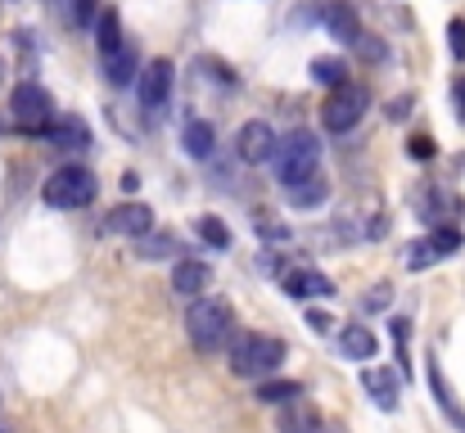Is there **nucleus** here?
<instances>
[{"mask_svg":"<svg viewBox=\"0 0 465 433\" xmlns=\"http://www.w3.org/2000/svg\"><path fill=\"white\" fill-rule=\"evenodd\" d=\"M136 68H141V59H136V50H131V45H122L118 54L104 59V72H109L113 86H126L131 78H136Z\"/></svg>","mask_w":465,"mask_h":433,"instance_id":"obj_22","label":"nucleus"},{"mask_svg":"<svg viewBox=\"0 0 465 433\" xmlns=\"http://www.w3.org/2000/svg\"><path fill=\"white\" fill-rule=\"evenodd\" d=\"M325 32L335 37L339 45H362V19L348 0H335V5L325 10Z\"/></svg>","mask_w":465,"mask_h":433,"instance_id":"obj_14","label":"nucleus"},{"mask_svg":"<svg viewBox=\"0 0 465 433\" xmlns=\"http://www.w3.org/2000/svg\"><path fill=\"white\" fill-rule=\"evenodd\" d=\"M95 45H100L104 59L126 45V41H122V19H118V10H100V19H95Z\"/></svg>","mask_w":465,"mask_h":433,"instance_id":"obj_20","label":"nucleus"},{"mask_svg":"<svg viewBox=\"0 0 465 433\" xmlns=\"http://www.w3.org/2000/svg\"><path fill=\"white\" fill-rule=\"evenodd\" d=\"M257 271H262V275H281V257H276V253H262V257H257Z\"/></svg>","mask_w":465,"mask_h":433,"instance_id":"obj_34","label":"nucleus"},{"mask_svg":"<svg viewBox=\"0 0 465 433\" xmlns=\"http://www.w3.org/2000/svg\"><path fill=\"white\" fill-rule=\"evenodd\" d=\"M276 429H281V433H321V411H316V406H312L307 397L281 402Z\"/></svg>","mask_w":465,"mask_h":433,"instance_id":"obj_15","label":"nucleus"},{"mask_svg":"<svg viewBox=\"0 0 465 433\" xmlns=\"http://www.w3.org/2000/svg\"><path fill=\"white\" fill-rule=\"evenodd\" d=\"M307 325H312L316 334H330V330H335V321H330L325 312H307Z\"/></svg>","mask_w":465,"mask_h":433,"instance_id":"obj_33","label":"nucleus"},{"mask_svg":"<svg viewBox=\"0 0 465 433\" xmlns=\"http://www.w3.org/2000/svg\"><path fill=\"white\" fill-rule=\"evenodd\" d=\"M366 109H371V91L366 86H335L330 91V100L321 104V122H325V131H353L362 118H366Z\"/></svg>","mask_w":465,"mask_h":433,"instance_id":"obj_5","label":"nucleus"},{"mask_svg":"<svg viewBox=\"0 0 465 433\" xmlns=\"http://www.w3.org/2000/svg\"><path fill=\"white\" fill-rule=\"evenodd\" d=\"M172 78H176V68L172 59H154L141 68V109L145 113H163L167 100H172Z\"/></svg>","mask_w":465,"mask_h":433,"instance_id":"obj_9","label":"nucleus"},{"mask_svg":"<svg viewBox=\"0 0 465 433\" xmlns=\"http://www.w3.org/2000/svg\"><path fill=\"white\" fill-rule=\"evenodd\" d=\"M276 150H281V140H276L272 122H262V118L244 122L240 135H235V154H240V163H249V167H257V163H276Z\"/></svg>","mask_w":465,"mask_h":433,"instance_id":"obj_7","label":"nucleus"},{"mask_svg":"<svg viewBox=\"0 0 465 433\" xmlns=\"http://www.w3.org/2000/svg\"><path fill=\"white\" fill-rule=\"evenodd\" d=\"M0 433H5V429H0Z\"/></svg>","mask_w":465,"mask_h":433,"instance_id":"obj_37","label":"nucleus"},{"mask_svg":"<svg viewBox=\"0 0 465 433\" xmlns=\"http://www.w3.org/2000/svg\"><path fill=\"white\" fill-rule=\"evenodd\" d=\"M253 397L257 402H294V397H303V388H298V380H257Z\"/></svg>","mask_w":465,"mask_h":433,"instance_id":"obj_24","label":"nucleus"},{"mask_svg":"<svg viewBox=\"0 0 465 433\" xmlns=\"http://www.w3.org/2000/svg\"><path fill=\"white\" fill-rule=\"evenodd\" d=\"M41 140L54 144V150H86V144H91V127L82 118H73V113H63V118H54L41 131Z\"/></svg>","mask_w":465,"mask_h":433,"instance_id":"obj_12","label":"nucleus"},{"mask_svg":"<svg viewBox=\"0 0 465 433\" xmlns=\"http://www.w3.org/2000/svg\"><path fill=\"white\" fill-rule=\"evenodd\" d=\"M452 100H456V118L465 122V78H456V82H452Z\"/></svg>","mask_w":465,"mask_h":433,"instance_id":"obj_35","label":"nucleus"},{"mask_svg":"<svg viewBox=\"0 0 465 433\" xmlns=\"http://www.w3.org/2000/svg\"><path fill=\"white\" fill-rule=\"evenodd\" d=\"M285 361V343L272 334H240L231 343V371L240 380H272Z\"/></svg>","mask_w":465,"mask_h":433,"instance_id":"obj_2","label":"nucleus"},{"mask_svg":"<svg viewBox=\"0 0 465 433\" xmlns=\"http://www.w3.org/2000/svg\"><path fill=\"white\" fill-rule=\"evenodd\" d=\"M194 231H199V240L213 244V249H231V231H226V222H217V216H199Z\"/></svg>","mask_w":465,"mask_h":433,"instance_id":"obj_27","label":"nucleus"},{"mask_svg":"<svg viewBox=\"0 0 465 433\" xmlns=\"http://www.w3.org/2000/svg\"><path fill=\"white\" fill-rule=\"evenodd\" d=\"M339 352H344L348 361H375L379 339L371 334V325H344V330H339Z\"/></svg>","mask_w":465,"mask_h":433,"instance_id":"obj_17","label":"nucleus"},{"mask_svg":"<svg viewBox=\"0 0 465 433\" xmlns=\"http://www.w3.org/2000/svg\"><path fill=\"white\" fill-rule=\"evenodd\" d=\"M407 150H412V159L429 163V159H434V140H429V135H412V144H407Z\"/></svg>","mask_w":465,"mask_h":433,"instance_id":"obj_31","label":"nucleus"},{"mask_svg":"<svg viewBox=\"0 0 465 433\" xmlns=\"http://www.w3.org/2000/svg\"><path fill=\"white\" fill-rule=\"evenodd\" d=\"M172 253H181V240L176 235H141V244H136V257H145V262H163V257H172Z\"/></svg>","mask_w":465,"mask_h":433,"instance_id":"obj_23","label":"nucleus"},{"mask_svg":"<svg viewBox=\"0 0 465 433\" xmlns=\"http://www.w3.org/2000/svg\"><path fill=\"white\" fill-rule=\"evenodd\" d=\"M321 433H325V429H321Z\"/></svg>","mask_w":465,"mask_h":433,"instance_id":"obj_38","label":"nucleus"},{"mask_svg":"<svg viewBox=\"0 0 465 433\" xmlns=\"http://www.w3.org/2000/svg\"><path fill=\"white\" fill-rule=\"evenodd\" d=\"M393 343H397V361H403V371H407V343H412V321H403V316H397L393 325Z\"/></svg>","mask_w":465,"mask_h":433,"instance_id":"obj_29","label":"nucleus"},{"mask_svg":"<svg viewBox=\"0 0 465 433\" xmlns=\"http://www.w3.org/2000/svg\"><path fill=\"white\" fill-rule=\"evenodd\" d=\"M447 45H452L456 59H465V19H452L447 23Z\"/></svg>","mask_w":465,"mask_h":433,"instance_id":"obj_30","label":"nucleus"},{"mask_svg":"<svg viewBox=\"0 0 465 433\" xmlns=\"http://www.w3.org/2000/svg\"><path fill=\"white\" fill-rule=\"evenodd\" d=\"M41 199L50 208H86L95 199V172H86L82 163H69V167H54L41 185Z\"/></svg>","mask_w":465,"mask_h":433,"instance_id":"obj_3","label":"nucleus"},{"mask_svg":"<svg viewBox=\"0 0 465 433\" xmlns=\"http://www.w3.org/2000/svg\"><path fill=\"white\" fill-rule=\"evenodd\" d=\"M109 231L113 235H131V240H141L154 231V208L150 203H118L109 212Z\"/></svg>","mask_w":465,"mask_h":433,"instance_id":"obj_11","label":"nucleus"},{"mask_svg":"<svg viewBox=\"0 0 465 433\" xmlns=\"http://www.w3.org/2000/svg\"><path fill=\"white\" fill-rule=\"evenodd\" d=\"M362 388L371 393V402L379 411H397V375L384 371V366H366L362 371Z\"/></svg>","mask_w":465,"mask_h":433,"instance_id":"obj_16","label":"nucleus"},{"mask_svg":"<svg viewBox=\"0 0 465 433\" xmlns=\"http://www.w3.org/2000/svg\"><path fill=\"white\" fill-rule=\"evenodd\" d=\"M429 384H434V397H438V406L456 420V424H465V415H461V406H456V397H452V388H447V380H443V366L438 361H429Z\"/></svg>","mask_w":465,"mask_h":433,"instance_id":"obj_25","label":"nucleus"},{"mask_svg":"<svg viewBox=\"0 0 465 433\" xmlns=\"http://www.w3.org/2000/svg\"><path fill=\"white\" fill-rule=\"evenodd\" d=\"M281 284L290 298H335V280L321 275L316 266H294V271H285Z\"/></svg>","mask_w":465,"mask_h":433,"instance_id":"obj_10","label":"nucleus"},{"mask_svg":"<svg viewBox=\"0 0 465 433\" xmlns=\"http://www.w3.org/2000/svg\"><path fill=\"white\" fill-rule=\"evenodd\" d=\"M388 303H393V289H388L384 280L371 289V294H362V312H384Z\"/></svg>","mask_w":465,"mask_h":433,"instance_id":"obj_28","label":"nucleus"},{"mask_svg":"<svg viewBox=\"0 0 465 433\" xmlns=\"http://www.w3.org/2000/svg\"><path fill=\"white\" fill-rule=\"evenodd\" d=\"M208 284H213V266L208 262H176L172 266V289L181 298H204L208 294Z\"/></svg>","mask_w":465,"mask_h":433,"instance_id":"obj_13","label":"nucleus"},{"mask_svg":"<svg viewBox=\"0 0 465 433\" xmlns=\"http://www.w3.org/2000/svg\"><path fill=\"white\" fill-rule=\"evenodd\" d=\"M316 163H321V140H316L312 131H290V135L281 140V150H276V172H281L285 185L312 176Z\"/></svg>","mask_w":465,"mask_h":433,"instance_id":"obj_4","label":"nucleus"},{"mask_svg":"<svg viewBox=\"0 0 465 433\" xmlns=\"http://www.w3.org/2000/svg\"><path fill=\"white\" fill-rule=\"evenodd\" d=\"M253 231L262 235V240H276V244H285V240H294V231L281 222L276 212H253Z\"/></svg>","mask_w":465,"mask_h":433,"instance_id":"obj_26","label":"nucleus"},{"mask_svg":"<svg viewBox=\"0 0 465 433\" xmlns=\"http://www.w3.org/2000/svg\"><path fill=\"white\" fill-rule=\"evenodd\" d=\"M181 144H185V154L190 159H213V144H217V131H213V122H185V131H181Z\"/></svg>","mask_w":465,"mask_h":433,"instance_id":"obj_19","label":"nucleus"},{"mask_svg":"<svg viewBox=\"0 0 465 433\" xmlns=\"http://www.w3.org/2000/svg\"><path fill=\"white\" fill-rule=\"evenodd\" d=\"M95 19V0H73V23L82 28V23H91Z\"/></svg>","mask_w":465,"mask_h":433,"instance_id":"obj_32","label":"nucleus"},{"mask_svg":"<svg viewBox=\"0 0 465 433\" xmlns=\"http://www.w3.org/2000/svg\"><path fill=\"white\" fill-rule=\"evenodd\" d=\"M312 82H321L325 91L348 86V63L335 59V54H316V59H312Z\"/></svg>","mask_w":465,"mask_h":433,"instance_id":"obj_21","label":"nucleus"},{"mask_svg":"<svg viewBox=\"0 0 465 433\" xmlns=\"http://www.w3.org/2000/svg\"><path fill=\"white\" fill-rule=\"evenodd\" d=\"M325 194H330V181H325L321 172H312V176H303V181L285 185L290 208H316V203H325Z\"/></svg>","mask_w":465,"mask_h":433,"instance_id":"obj_18","label":"nucleus"},{"mask_svg":"<svg viewBox=\"0 0 465 433\" xmlns=\"http://www.w3.org/2000/svg\"><path fill=\"white\" fill-rule=\"evenodd\" d=\"M407 113H412V95H403V100H393V104H388V118H393V122H397V118H407Z\"/></svg>","mask_w":465,"mask_h":433,"instance_id":"obj_36","label":"nucleus"},{"mask_svg":"<svg viewBox=\"0 0 465 433\" xmlns=\"http://www.w3.org/2000/svg\"><path fill=\"white\" fill-rule=\"evenodd\" d=\"M10 118H14L23 131L41 135V131L54 122V100H50V91L37 86V82H19L14 95H10Z\"/></svg>","mask_w":465,"mask_h":433,"instance_id":"obj_6","label":"nucleus"},{"mask_svg":"<svg viewBox=\"0 0 465 433\" xmlns=\"http://www.w3.org/2000/svg\"><path fill=\"white\" fill-rule=\"evenodd\" d=\"M461 249V231H434V235H425V240H412L407 249H403V266L407 271H425V266H434V262H443V257H452Z\"/></svg>","mask_w":465,"mask_h":433,"instance_id":"obj_8","label":"nucleus"},{"mask_svg":"<svg viewBox=\"0 0 465 433\" xmlns=\"http://www.w3.org/2000/svg\"><path fill=\"white\" fill-rule=\"evenodd\" d=\"M231 321H235V312H231V303L226 298H190V312H185V334H190V343L199 347V352H222L226 347V339H231Z\"/></svg>","mask_w":465,"mask_h":433,"instance_id":"obj_1","label":"nucleus"}]
</instances>
